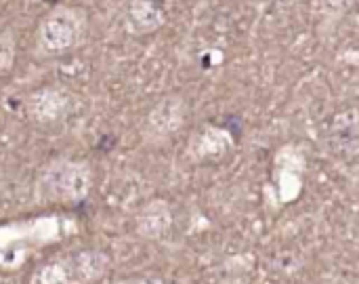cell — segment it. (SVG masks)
I'll return each mask as SVG.
<instances>
[{
	"label": "cell",
	"instance_id": "1",
	"mask_svg": "<svg viewBox=\"0 0 359 284\" xmlns=\"http://www.w3.org/2000/svg\"><path fill=\"white\" fill-rule=\"evenodd\" d=\"M86 32V15L67 4H57L44 13L36 27V49L42 55H65L74 51Z\"/></svg>",
	"mask_w": 359,
	"mask_h": 284
},
{
	"label": "cell",
	"instance_id": "2",
	"mask_svg": "<svg viewBox=\"0 0 359 284\" xmlns=\"http://www.w3.org/2000/svg\"><path fill=\"white\" fill-rule=\"evenodd\" d=\"M88 169L74 162L55 164L46 175V188L48 192L63 196V198H80L88 192Z\"/></svg>",
	"mask_w": 359,
	"mask_h": 284
},
{
	"label": "cell",
	"instance_id": "3",
	"mask_svg": "<svg viewBox=\"0 0 359 284\" xmlns=\"http://www.w3.org/2000/svg\"><path fill=\"white\" fill-rule=\"evenodd\" d=\"M126 30L135 36L158 32L166 23L162 0H130L124 17Z\"/></svg>",
	"mask_w": 359,
	"mask_h": 284
},
{
	"label": "cell",
	"instance_id": "4",
	"mask_svg": "<svg viewBox=\"0 0 359 284\" xmlns=\"http://www.w3.org/2000/svg\"><path fill=\"white\" fill-rule=\"evenodd\" d=\"M65 105H67V97L59 89H42V91L34 93L29 99V110H32L34 118H38V120L57 118Z\"/></svg>",
	"mask_w": 359,
	"mask_h": 284
},
{
	"label": "cell",
	"instance_id": "5",
	"mask_svg": "<svg viewBox=\"0 0 359 284\" xmlns=\"http://www.w3.org/2000/svg\"><path fill=\"white\" fill-rule=\"evenodd\" d=\"M181 116H183V103L177 97L164 99L154 114L149 116V124L156 133H170L172 129H177L181 124Z\"/></svg>",
	"mask_w": 359,
	"mask_h": 284
},
{
	"label": "cell",
	"instance_id": "6",
	"mask_svg": "<svg viewBox=\"0 0 359 284\" xmlns=\"http://www.w3.org/2000/svg\"><path fill=\"white\" fill-rule=\"evenodd\" d=\"M334 141L341 150L355 154L359 148V120L355 112H345L341 116H337L334 122Z\"/></svg>",
	"mask_w": 359,
	"mask_h": 284
},
{
	"label": "cell",
	"instance_id": "7",
	"mask_svg": "<svg viewBox=\"0 0 359 284\" xmlns=\"http://www.w3.org/2000/svg\"><path fill=\"white\" fill-rule=\"evenodd\" d=\"M15 51H17V42H15L13 34L2 32L0 34V74L11 70V65L15 61Z\"/></svg>",
	"mask_w": 359,
	"mask_h": 284
},
{
	"label": "cell",
	"instance_id": "8",
	"mask_svg": "<svg viewBox=\"0 0 359 284\" xmlns=\"http://www.w3.org/2000/svg\"><path fill=\"white\" fill-rule=\"evenodd\" d=\"M358 0H320V8L326 17H332V19H339L343 17L345 13L351 11V6L355 4Z\"/></svg>",
	"mask_w": 359,
	"mask_h": 284
}]
</instances>
